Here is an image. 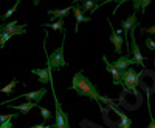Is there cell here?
Masks as SVG:
<instances>
[{"mask_svg": "<svg viewBox=\"0 0 155 128\" xmlns=\"http://www.w3.org/2000/svg\"><path fill=\"white\" fill-rule=\"evenodd\" d=\"M70 89H74L79 97H90L95 104L99 105V110L102 111V96L96 89L95 83L82 74V71H78L73 76V82H71Z\"/></svg>", "mask_w": 155, "mask_h": 128, "instance_id": "6da1fadb", "label": "cell"}, {"mask_svg": "<svg viewBox=\"0 0 155 128\" xmlns=\"http://www.w3.org/2000/svg\"><path fill=\"white\" fill-rule=\"evenodd\" d=\"M50 85H51V93H53V100H54V123L51 125V128H70V120H68V114L62 110L61 107V102L56 96V89H54V82H53V77L50 80Z\"/></svg>", "mask_w": 155, "mask_h": 128, "instance_id": "7a4b0ae2", "label": "cell"}, {"mask_svg": "<svg viewBox=\"0 0 155 128\" xmlns=\"http://www.w3.org/2000/svg\"><path fill=\"white\" fill-rule=\"evenodd\" d=\"M65 37H67V31L62 33V45L56 49H53V53L47 54V63L53 68V70H59L62 67H68V63L64 56V48H65Z\"/></svg>", "mask_w": 155, "mask_h": 128, "instance_id": "3957f363", "label": "cell"}, {"mask_svg": "<svg viewBox=\"0 0 155 128\" xmlns=\"http://www.w3.org/2000/svg\"><path fill=\"white\" fill-rule=\"evenodd\" d=\"M121 76H123V86L127 91L137 93V86L140 83V74L134 68H127V70L121 71Z\"/></svg>", "mask_w": 155, "mask_h": 128, "instance_id": "277c9868", "label": "cell"}, {"mask_svg": "<svg viewBox=\"0 0 155 128\" xmlns=\"http://www.w3.org/2000/svg\"><path fill=\"white\" fill-rule=\"evenodd\" d=\"M107 107H109L115 114H118V116H120V120H118V123H116V126H118V128H132V119L129 117L124 111H121L116 105H113V102H112L110 99L107 100Z\"/></svg>", "mask_w": 155, "mask_h": 128, "instance_id": "5b68a950", "label": "cell"}, {"mask_svg": "<svg viewBox=\"0 0 155 128\" xmlns=\"http://www.w3.org/2000/svg\"><path fill=\"white\" fill-rule=\"evenodd\" d=\"M45 94H47V89H45V88H41V89H36V91H31V93H25V94L16 96L14 99H11V100H16V99H28V100H31V102H36V104H41V100L44 99ZM11 100H5V102H2V105L9 104Z\"/></svg>", "mask_w": 155, "mask_h": 128, "instance_id": "8992f818", "label": "cell"}, {"mask_svg": "<svg viewBox=\"0 0 155 128\" xmlns=\"http://www.w3.org/2000/svg\"><path fill=\"white\" fill-rule=\"evenodd\" d=\"M135 30V28H134ZM130 31V54H132V59L137 62V65L140 67H144V56L141 54L140 51V46L137 43V39H135V31Z\"/></svg>", "mask_w": 155, "mask_h": 128, "instance_id": "52a82bcc", "label": "cell"}, {"mask_svg": "<svg viewBox=\"0 0 155 128\" xmlns=\"http://www.w3.org/2000/svg\"><path fill=\"white\" fill-rule=\"evenodd\" d=\"M102 62H104V65H106V70L112 74V82H113V85H121L123 86V76H121V71L116 68L112 62H109V59L106 57V56H102Z\"/></svg>", "mask_w": 155, "mask_h": 128, "instance_id": "ba28073f", "label": "cell"}, {"mask_svg": "<svg viewBox=\"0 0 155 128\" xmlns=\"http://www.w3.org/2000/svg\"><path fill=\"white\" fill-rule=\"evenodd\" d=\"M31 73L34 76H37V80L41 83H50L51 77H53V68H51L48 63H47L45 68H34V70H31Z\"/></svg>", "mask_w": 155, "mask_h": 128, "instance_id": "9c48e42d", "label": "cell"}, {"mask_svg": "<svg viewBox=\"0 0 155 128\" xmlns=\"http://www.w3.org/2000/svg\"><path fill=\"white\" fill-rule=\"evenodd\" d=\"M107 23H109V27H110V30H112V33H110V42L113 43V46H115V51L118 54H121V51H123V45L126 43V40L121 37V34H118L115 30H113V27H112V22L107 19Z\"/></svg>", "mask_w": 155, "mask_h": 128, "instance_id": "30bf717a", "label": "cell"}, {"mask_svg": "<svg viewBox=\"0 0 155 128\" xmlns=\"http://www.w3.org/2000/svg\"><path fill=\"white\" fill-rule=\"evenodd\" d=\"M137 12H132L130 16H129L127 19H124L123 22H121V30L124 31V34H126V39H127V34H130V31L134 30V28H137L138 27V22H137ZM124 39V40H126Z\"/></svg>", "mask_w": 155, "mask_h": 128, "instance_id": "8fae6325", "label": "cell"}, {"mask_svg": "<svg viewBox=\"0 0 155 128\" xmlns=\"http://www.w3.org/2000/svg\"><path fill=\"white\" fill-rule=\"evenodd\" d=\"M73 14L76 17V27H74V31L78 33V28H79L81 23H87L92 20V17H85L84 16V11H82V6L79 5H73Z\"/></svg>", "mask_w": 155, "mask_h": 128, "instance_id": "7c38bea8", "label": "cell"}, {"mask_svg": "<svg viewBox=\"0 0 155 128\" xmlns=\"http://www.w3.org/2000/svg\"><path fill=\"white\" fill-rule=\"evenodd\" d=\"M113 65L118 68L120 71H124V70H127L130 65H137V62H135L132 57H129V56H120L118 59L113 62Z\"/></svg>", "mask_w": 155, "mask_h": 128, "instance_id": "4fadbf2b", "label": "cell"}, {"mask_svg": "<svg viewBox=\"0 0 155 128\" xmlns=\"http://www.w3.org/2000/svg\"><path fill=\"white\" fill-rule=\"evenodd\" d=\"M70 11H73V6H68V8H65V9H48L47 14L50 16L51 22H53V20H56V19L59 20V19L67 17V16L70 14Z\"/></svg>", "mask_w": 155, "mask_h": 128, "instance_id": "5bb4252c", "label": "cell"}, {"mask_svg": "<svg viewBox=\"0 0 155 128\" xmlns=\"http://www.w3.org/2000/svg\"><path fill=\"white\" fill-rule=\"evenodd\" d=\"M9 108L16 110V111H20L23 116L25 114H28L33 108H39V104H36V102H27V104H20V105H8Z\"/></svg>", "mask_w": 155, "mask_h": 128, "instance_id": "9a60e30c", "label": "cell"}, {"mask_svg": "<svg viewBox=\"0 0 155 128\" xmlns=\"http://www.w3.org/2000/svg\"><path fill=\"white\" fill-rule=\"evenodd\" d=\"M42 27L44 28H51L53 31H61V33L65 31L64 30V19H59L58 22H51V23H44Z\"/></svg>", "mask_w": 155, "mask_h": 128, "instance_id": "2e32d148", "label": "cell"}, {"mask_svg": "<svg viewBox=\"0 0 155 128\" xmlns=\"http://www.w3.org/2000/svg\"><path fill=\"white\" fill-rule=\"evenodd\" d=\"M98 6V2L96 0H85V2H82V11L84 12H92L95 8Z\"/></svg>", "mask_w": 155, "mask_h": 128, "instance_id": "e0dca14e", "label": "cell"}, {"mask_svg": "<svg viewBox=\"0 0 155 128\" xmlns=\"http://www.w3.org/2000/svg\"><path fill=\"white\" fill-rule=\"evenodd\" d=\"M17 83H19V80H17V79H12V80H11V83H8L6 86H3L2 89H0V91H2L3 94H9V93L12 91V89L16 88V85H17Z\"/></svg>", "mask_w": 155, "mask_h": 128, "instance_id": "ac0fdd59", "label": "cell"}, {"mask_svg": "<svg viewBox=\"0 0 155 128\" xmlns=\"http://www.w3.org/2000/svg\"><path fill=\"white\" fill-rule=\"evenodd\" d=\"M17 8H19V5H16V3H14V5H12V6H11L6 12H3L0 19H2V20H8V19H9V17H11V16H12V14H14V12L17 11Z\"/></svg>", "mask_w": 155, "mask_h": 128, "instance_id": "d6986e66", "label": "cell"}, {"mask_svg": "<svg viewBox=\"0 0 155 128\" xmlns=\"http://www.w3.org/2000/svg\"><path fill=\"white\" fill-rule=\"evenodd\" d=\"M19 117V114L16 113H12V114H2L0 116V123H3V122H8V120H12V119H17Z\"/></svg>", "mask_w": 155, "mask_h": 128, "instance_id": "ffe728a7", "label": "cell"}, {"mask_svg": "<svg viewBox=\"0 0 155 128\" xmlns=\"http://www.w3.org/2000/svg\"><path fill=\"white\" fill-rule=\"evenodd\" d=\"M39 110H41V114H42L44 120H45V122H48V120L51 119V111H50V110H47V108H44V107H41V105H39Z\"/></svg>", "mask_w": 155, "mask_h": 128, "instance_id": "44dd1931", "label": "cell"}, {"mask_svg": "<svg viewBox=\"0 0 155 128\" xmlns=\"http://www.w3.org/2000/svg\"><path fill=\"white\" fill-rule=\"evenodd\" d=\"M147 108H149V116H150V122H149L147 128H155V117L152 116V110H150V105H149V97H147Z\"/></svg>", "mask_w": 155, "mask_h": 128, "instance_id": "7402d4cb", "label": "cell"}, {"mask_svg": "<svg viewBox=\"0 0 155 128\" xmlns=\"http://www.w3.org/2000/svg\"><path fill=\"white\" fill-rule=\"evenodd\" d=\"M144 42H146V46H147V49H150V51H155V40H152L150 37H147V39H146Z\"/></svg>", "mask_w": 155, "mask_h": 128, "instance_id": "603a6c76", "label": "cell"}, {"mask_svg": "<svg viewBox=\"0 0 155 128\" xmlns=\"http://www.w3.org/2000/svg\"><path fill=\"white\" fill-rule=\"evenodd\" d=\"M150 2H152V0H143V2H141V12H143V14L146 12V9L150 5Z\"/></svg>", "mask_w": 155, "mask_h": 128, "instance_id": "cb8c5ba5", "label": "cell"}, {"mask_svg": "<svg viewBox=\"0 0 155 128\" xmlns=\"http://www.w3.org/2000/svg\"><path fill=\"white\" fill-rule=\"evenodd\" d=\"M141 2H143V0H134V12H137L141 8Z\"/></svg>", "mask_w": 155, "mask_h": 128, "instance_id": "d4e9b609", "label": "cell"}, {"mask_svg": "<svg viewBox=\"0 0 155 128\" xmlns=\"http://www.w3.org/2000/svg\"><path fill=\"white\" fill-rule=\"evenodd\" d=\"M0 128H14V125H12V120H8V122L0 123Z\"/></svg>", "mask_w": 155, "mask_h": 128, "instance_id": "484cf974", "label": "cell"}, {"mask_svg": "<svg viewBox=\"0 0 155 128\" xmlns=\"http://www.w3.org/2000/svg\"><path fill=\"white\" fill-rule=\"evenodd\" d=\"M143 33H149V34H155V25L150 28H143Z\"/></svg>", "mask_w": 155, "mask_h": 128, "instance_id": "4316f807", "label": "cell"}, {"mask_svg": "<svg viewBox=\"0 0 155 128\" xmlns=\"http://www.w3.org/2000/svg\"><path fill=\"white\" fill-rule=\"evenodd\" d=\"M33 3H34V6H37L39 3H41V0H33Z\"/></svg>", "mask_w": 155, "mask_h": 128, "instance_id": "83f0119b", "label": "cell"}, {"mask_svg": "<svg viewBox=\"0 0 155 128\" xmlns=\"http://www.w3.org/2000/svg\"><path fill=\"white\" fill-rule=\"evenodd\" d=\"M78 2H85V0H73V3H78Z\"/></svg>", "mask_w": 155, "mask_h": 128, "instance_id": "f1b7e54d", "label": "cell"}, {"mask_svg": "<svg viewBox=\"0 0 155 128\" xmlns=\"http://www.w3.org/2000/svg\"><path fill=\"white\" fill-rule=\"evenodd\" d=\"M101 2H102V0H101Z\"/></svg>", "mask_w": 155, "mask_h": 128, "instance_id": "f546056e", "label": "cell"}]
</instances>
